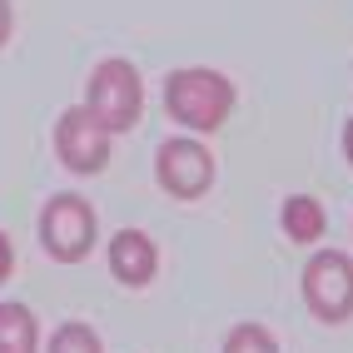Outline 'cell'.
I'll return each mask as SVG.
<instances>
[{
  "label": "cell",
  "instance_id": "1",
  "mask_svg": "<svg viewBox=\"0 0 353 353\" xmlns=\"http://www.w3.org/2000/svg\"><path fill=\"white\" fill-rule=\"evenodd\" d=\"M164 110H170V120L184 125V130H219L234 110V85L219 75V70H174L170 80H164Z\"/></svg>",
  "mask_w": 353,
  "mask_h": 353
},
{
  "label": "cell",
  "instance_id": "2",
  "mask_svg": "<svg viewBox=\"0 0 353 353\" xmlns=\"http://www.w3.org/2000/svg\"><path fill=\"white\" fill-rule=\"evenodd\" d=\"M85 110L95 120L120 134V130H134L139 110H145V85H139V70L130 60H100L95 75L85 85Z\"/></svg>",
  "mask_w": 353,
  "mask_h": 353
},
{
  "label": "cell",
  "instance_id": "3",
  "mask_svg": "<svg viewBox=\"0 0 353 353\" xmlns=\"http://www.w3.org/2000/svg\"><path fill=\"white\" fill-rule=\"evenodd\" d=\"M95 209H90L80 194H55L40 209V244L50 259L60 264H80V259L95 249Z\"/></svg>",
  "mask_w": 353,
  "mask_h": 353
},
{
  "label": "cell",
  "instance_id": "4",
  "mask_svg": "<svg viewBox=\"0 0 353 353\" xmlns=\"http://www.w3.org/2000/svg\"><path fill=\"white\" fill-rule=\"evenodd\" d=\"M303 299L323 323H343L353 314V259L339 249H323L303 269Z\"/></svg>",
  "mask_w": 353,
  "mask_h": 353
},
{
  "label": "cell",
  "instance_id": "5",
  "mask_svg": "<svg viewBox=\"0 0 353 353\" xmlns=\"http://www.w3.org/2000/svg\"><path fill=\"white\" fill-rule=\"evenodd\" d=\"M55 154H60V164L70 174H100L110 164V130L85 105L65 110L55 120Z\"/></svg>",
  "mask_w": 353,
  "mask_h": 353
},
{
  "label": "cell",
  "instance_id": "6",
  "mask_svg": "<svg viewBox=\"0 0 353 353\" xmlns=\"http://www.w3.org/2000/svg\"><path fill=\"white\" fill-rule=\"evenodd\" d=\"M154 174H159V184L174 199H199L209 184H214V154H209L199 139L174 134V139H164V145H159Z\"/></svg>",
  "mask_w": 353,
  "mask_h": 353
},
{
  "label": "cell",
  "instance_id": "7",
  "mask_svg": "<svg viewBox=\"0 0 353 353\" xmlns=\"http://www.w3.org/2000/svg\"><path fill=\"white\" fill-rule=\"evenodd\" d=\"M159 269V254L150 244V234H139V229H120L110 239V274L120 279L125 289H145L150 279Z\"/></svg>",
  "mask_w": 353,
  "mask_h": 353
},
{
  "label": "cell",
  "instance_id": "8",
  "mask_svg": "<svg viewBox=\"0 0 353 353\" xmlns=\"http://www.w3.org/2000/svg\"><path fill=\"white\" fill-rule=\"evenodd\" d=\"M279 219H284V234L294 244H314V239H323V229H328V214H323V204L314 194H289Z\"/></svg>",
  "mask_w": 353,
  "mask_h": 353
},
{
  "label": "cell",
  "instance_id": "9",
  "mask_svg": "<svg viewBox=\"0 0 353 353\" xmlns=\"http://www.w3.org/2000/svg\"><path fill=\"white\" fill-rule=\"evenodd\" d=\"M40 328L26 303H0V353H35Z\"/></svg>",
  "mask_w": 353,
  "mask_h": 353
},
{
  "label": "cell",
  "instance_id": "10",
  "mask_svg": "<svg viewBox=\"0 0 353 353\" xmlns=\"http://www.w3.org/2000/svg\"><path fill=\"white\" fill-rule=\"evenodd\" d=\"M45 353H105V348H100V334L90 323H60Z\"/></svg>",
  "mask_w": 353,
  "mask_h": 353
},
{
  "label": "cell",
  "instance_id": "11",
  "mask_svg": "<svg viewBox=\"0 0 353 353\" xmlns=\"http://www.w3.org/2000/svg\"><path fill=\"white\" fill-rule=\"evenodd\" d=\"M224 353H279V343H274L269 328H259V323H239V328H229Z\"/></svg>",
  "mask_w": 353,
  "mask_h": 353
},
{
  "label": "cell",
  "instance_id": "12",
  "mask_svg": "<svg viewBox=\"0 0 353 353\" xmlns=\"http://www.w3.org/2000/svg\"><path fill=\"white\" fill-rule=\"evenodd\" d=\"M10 269H15V249H10V239L0 234V284L10 279Z\"/></svg>",
  "mask_w": 353,
  "mask_h": 353
},
{
  "label": "cell",
  "instance_id": "13",
  "mask_svg": "<svg viewBox=\"0 0 353 353\" xmlns=\"http://www.w3.org/2000/svg\"><path fill=\"white\" fill-rule=\"evenodd\" d=\"M10 40V0H0V45Z\"/></svg>",
  "mask_w": 353,
  "mask_h": 353
},
{
  "label": "cell",
  "instance_id": "14",
  "mask_svg": "<svg viewBox=\"0 0 353 353\" xmlns=\"http://www.w3.org/2000/svg\"><path fill=\"white\" fill-rule=\"evenodd\" d=\"M343 154H348V164H353V120H348V130H343Z\"/></svg>",
  "mask_w": 353,
  "mask_h": 353
}]
</instances>
